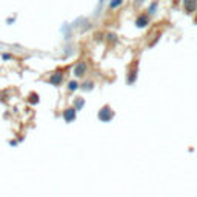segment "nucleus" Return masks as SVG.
<instances>
[{
  "label": "nucleus",
  "mask_w": 197,
  "mask_h": 197,
  "mask_svg": "<svg viewBox=\"0 0 197 197\" xmlns=\"http://www.w3.org/2000/svg\"><path fill=\"white\" fill-rule=\"evenodd\" d=\"M77 86H79V85H77L75 82H70V86H68V88H70V91H74V90H77Z\"/></svg>",
  "instance_id": "nucleus-4"
},
{
  "label": "nucleus",
  "mask_w": 197,
  "mask_h": 197,
  "mask_svg": "<svg viewBox=\"0 0 197 197\" xmlns=\"http://www.w3.org/2000/svg\"><path fill=\"white\" fill-rule=\"evenodd\" d=\"M197 6V0H185V8L186 11H194Z\"/></svg>",
  "instance_id": "nucleus-3"
},
{
  "label": "nucleus",
  "mask_w": 197,
  "mask_h": 197,
  "mask_svg": "<svg viewBox=\"0 0 197 197\" xmlns=\"http://www.w3.org/2000/svg\"><path fill=\"white\" fill-rule=\"evenodd\" d=\"M111 117H112V109H111L109 106H103L102 109H100V112H99V119H100V120L108 122Z\"/></svg>",
  "instance_id": "nucleus-1"
},
{
  "label": "nucleus",
  "mask_w": 197,
  "mask_h": 197,
  "mask_svg": "<svg viewBox=\"0 0 197 197\" xmlns=\"http://www.w3.org/2000/svg\"><path fill=\"white\" fill-rule=\"evenodd\" d=\"M63 119H65V122H68V123L75 119V109H74V106L66 108V109L63 111Z\"/></svg>",
  "instance_id": "nucleus-2"
}]
</instances>
